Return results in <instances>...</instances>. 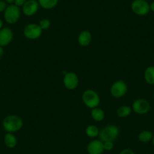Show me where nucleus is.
Segmentation results:
<instances>
[{"instance_id": "nucleus-1", "label": "nucleus", "mask_w": 154, "mask_h": 154, "mask_svg": "<svg viewBox=\"0 0 154 154\" xmlns=\"http://www.w3.org/2000/svg\"><path fill=\"white\" fill-rule=\"evenodd\" d=\"M24 126L22 118L18 115L11 114L3 119L2 127L5 132L8 133H14L21 130Z\"/></svg>"}, {"instance_id": "nucleus-2", "label": "nucleus", "mask_w": 154, "mask_h": 154, "mask_svg": "<svg viewBox=\"0 0 154 154\" xmlns=\"http://www.w3.org/2000/svg\"><path fill=\"white\" fill-rule=\"evenodd\" d=\"M119 135V129L116 125H108L100 131L99 138L102 142L112 141L113 142L117 139Z\"/></svg>"}, {"instance_id": "nucleus-3", "label": "nucleus", "mask_w": 154, "mask_h": 154, "mask_svg": "<svg viewBox=\"0 0 154 154\" xmlns=\"http://www.w3.org/2000/svg\"><path fill=\"white\" fill-rule=\"evenodd\" d=\"M82 102L85 105L91 109L98 108L101 102L99 95L93 90H85L82 96Z\"/></svg>"}, {"instance_id": "nucleus-4", "label": "nucleus", "mask_w": 154, "mask_h": 154, "mask_svg": "<svg viewBox=\"0 0 154 154\" xmlns=\"http://www.w3.org/2000/svg\"><path fill=\"white\" fill-rule=\"evenodd\" d=\"M21 11L19 7L14 4L7 6L4 11V19L8 24H15L21 17Z\"/></svg>"}, {"instance_id": "nucleus-5", "label": "nucleus", "mask_w": 154, "mask_h": 154, "mask_svg": "<svg viewBox=\"0 0 154 154\" xmlns=\"http://www.w3.org/2000/svg\"><path fill=\"white\" fill-rule=\"evenodd\" d=\"M131 11L138 16H145L150 11L149 4L146 0H134L131 5Z\"/></svg>"}, {"instance_id": "nucleus-6", "label": "nucleus", "mask_w": 154, "mask_h": 154, "mask_svg": "<svg viewBox=\"0 0 154 154\" xmlns=\"http://www.w3.org/2000/svg\"><path fill=\"white\" fill-rule=\"evenodd\" d=\"M110 94L113 97L119 99L123 97L128 92V86L123 81H117L112 84L110 87Z\"/></svg>"}, {"instance_id": "nucleus-7", "label": "nucleus", "mask_w": 154, "mask_h": 154, "mask_svg": "<svg viewBox=\"0 0 154 154\" xmlns=\"http://www.w3.org/2000/svg\"><path fill=\"white\" fill-rule=\"evenodd\" d=\"M131 109L137 114L143 115L147 114L150 110V103L146 99H137L133 102Z\"/></svg>"}, {"instance_id": "nucleus-8", "label": "nucleus", "mask_w": 154, "mask_h": 154, "mask_svg": "<svg viewBox=\"0 0 154 154\" xmlns=\"http://www.w3.org/2000/svg\"><path fill=\"white\" fill-rule=\"evenodd\" d=\"M42 34V30L36 23H30L25 26L24 29V35L27 38L30 40H36L39 38Z\"/></svg>"}, {"instance_id": "nucleus-9", "label": "nucleus", "mask_w": 154, "mask_h": 154, "mask_svg": "<svg viewBox=\"0 0 154 154\" xmlns=\"http://www.w3.org/2000/svg\"><path fill=\"white\" fill-rule=\"evenodd\" d=\"M63 85L67 90H74L79 86V77L75 72H69L65 73L63 78Z\"/></svg>"}, {"instance_id": "nucleus-10", "label": "nucleus", "mask_w": 154, "mask_h": 154, "mask_svg": "<svg viewBox=\"0 0 154 154\" xmlns=\"http://www.w3.org/2000/svg\"><path fill=\"white\" fill-rule=\"evenodd\" d=\"M14 38V33L8 27H3L0 30V46L5 47L11 44Z\"/></svg>"}, {"instance_id": "nucleus-11", "label": "nucleus", "mask_w": 154, "mask_h": 154, "mask_svg": "<svg viewBox=\"0 0 154 154\" xmlns=\"http://www.w3.org/2000/svg\"><path fill=\"white\" fill-rule=\"evenodd\" d=\"M39 5L36 0H27V2L23 6V13L26 16H33L37 13Z\"/></svg>"}, {"instance_id": "nucleus-12", "label": "nucleus", "mask_w": 154, "mask_h": 154, "mask_svg": "<svg viewBox=\"0 0 154 154\" xmlns=\"http://www.w3.org/2000/svg\"><path fill=\"white\" fill-rule=\"evenodd\" d=\"M88 154H102L104 153V143L101 140H93L87 146Z\"/></svg>"}, {"instance_id": "nucleus-13", "label": "nucleus", "mask_w": 154, "mask_h": 154, "mask_svg": "<svg viewBox=\"0 0 154 154\" xmlns=\"http://www.w3.org/2000/svg\"><path fill=\"white\" fill-rule=\"evenodd\" d=\"M92 40V35L88 30H83L78 36V43L82 47H87L91 44Z\"/></svg>"}, {"instance_id": "nucleus-14", "label": "nucleus", "mask_w": 154, "mask_h": 154, "mask_svg": "<svg viewBox=\"0 0 154 154\" xmlns=\"http://www.w3.org/2000/svg\"><path fill=\"white\" fill-rule=\"evenodd\" d=\"M4 144L8 148H14L18 144V140H17L16 136L13 133L7 132L4 137Z\"/></svg>"}, {"instance_id": "nucleus-15", "label": "nucleus", "mask_w": 154, "mask_h": 154, "mask_svg": "<svg viewBox=\"0 0 154 154\" xmlns=\"http://www.w3.org/2000/svg\"><path fill=\"white\" fill-rule=\"evenodd\" d=\"M143 78L149 85H154V66H149L145 69Z\"/></svg>"}, {"instance_id": "nucleus-16", "label": "nucleus", "mask_w": 154, "mask_h": 154, "mask_svg": "<svg viewBox=\"0 0 154 154\" xmlns=\"http://www.w3.org/2000/svg\"><path fill=\"white\" fill-rule=\"evenodd\" d=\"M91 118L96 122H101L105 118V113L101 108H95L91 109Z\"/></svg>"}, {"instance_id": "nucleus-17", "label": "nucleus", "mask_w": 154, "mask_h": 154, "mask_svg": "<svg viewBox=\"0 0 154 154\" xmlns=\"http://www.w3.org/2000/svg\"><path fill=\"white\" fill-rule=\"evenodd\" d=\"M131 107L128 106V105H122L119 107L116 110V114L119 117L121 118H125V117H128L131 114Z\"/></svg>"}, {"instance_id": "nucleus-18", "label": "nucleus", "mask_w": 154, "mask_h": 154, "mask_svg": "<svg viewBox=\"0 0 154 154\" xmlns=\"http://www.w3.org/2000/svg\"><path fill=\"white\" fill-rule=\"evenodd\" d=\"M58 1L59 0H38V2H39V6L42 8L50 10L57 5Z\"/></svg>"}, {"instance_id": "nucleus-19", "label": "nucleus", "mask_w": 154, "mask_h": 154, "mask_svg": "<svg viewBox=\"0 0 154 154\" xmlns=\"http://www.w3.org/2000/svg\"><path fill=\"white\" fill-rule=\"evenodd\" d=\"M152 137H153V135H152V133L150 131L143 130L139 133L138 139L140 142L147 143L152 141Z\"/></svg>"}, {"instance_id": "nucleus-20", "label": "nucleus", "mask_w": 154, "mask_h": 154, "mask_svg": "<svg viewBox=\"0 0 154 154\" xmlns=\"http://www.w3.org/2000/svg\"><path fill=\"white\" fill-rule=\"evenodd\" d=\"M85 133L89 138H95V137L99 136L100 130L95 125H89L86 128Z\"/></svg>"}, {"instance_id": "nucleus-21", "label": "nucleus", "mask_w": 154, "mask_h": 154, "mask_svg": "<svg viewBox=\"0 0 154 154\" xmlns=\"http://www.w3.org/2000/svg\"><path fill=\"white\" fill-rule=\"evenodd\" d=\"M39 26H40V28L42 29V31L47 30L50 28V26H51V21L48 19H47V18H43V19H42L39 21Z\"/></svg>"}, {"instance_id": "nucleus-22", "label": "nucleus", "mask_w": 154, "mask_h": 154, "mask_svg": "<svg viewBox=\"0 0 154 154\" xmlns=\"http://www.w3.org/2000/svg\"><path fill=\"white\" fill-rule=\"evenodd\" d=\"M104 143V150L107 151H110L113 149L114 147V144L112 141H107V142H103Z\"/></svg>"}, {"instance_id": "nucleus-23", "label": "nucleus", "mask_w": 154, "mask_h": 154, "mask_svg": "<svg viewBox=\"0 0 154 154\" xmlns=\"http://www.w3.org/2000/svg\"><path fill=\"white\" fill-rule=\"evenodd\" d=\"M27 2V0H14V4L15 5H17L18 7H23L24 6V5L25 4L26 2Z\"/></svg>"}, {"instance_id": "nucleus-24", "label": "nucleus", "mask_w": 154, "mask_h": 154, "mask_svg": "<svg viewBox=\"0 0 154 154\" xmlns=\"http://www.w3.org/2000/svg\"><path fill=\"white\" fill-rule=\"evenodd\" d=\"M7 8V3L4 0H0V13L5 11Z\"/></svg>"}, {"instance_id": "nucleus-25", "label": "nucleus", "mask_w": 154, "mask_h": 154, "mask_svg": "<svg viewBox=\"0 0 154 154\" xmlns=\"http://www.w3.org/2000/svg\"><path fill=\"white\" fill-rule=\"evenodd\" d=\"M119 154H135V153L131 149H124L119 153Z\"/></svg>"}, {"instance_id": "nucleus-26", "label": "nucleus", "mask_w": 154, "mask_h": 154, "mask_svg": "<svg viewBox=\"0 0 154 154\" xmlns=\"http://www.w3.org/2000/svg\"><path fill=\"white\" fill-rule=\"evenodd\" d=\"M4 54H5L4 48H3L2 47L0 46V59H1L2 57H3V55H4Z\"/></svg>"}, {"instance_id": "nucleus-27", "label": "nucleus", "mask_w": 154, "mask_h": 154, "mask_svg": "<svg viewBox=\"0 0 154 154\" xmlns=\"http://www.w3.org/2000/svg\"><path fill=\"white\" fill-rule=\"evenodd\" d=\"M149 8H150V11L154 12V1L149 4Z\"/></svg>"}, {"instance_id": "nucleus-28", "label": "nucleus", "mask_w": 154, "mask_h": 154, "mask_svg": "<svg viewBox=\"0 0 154 154\" xmlns=\"http://www.w3.org/2000/svg\"><path fill=\"white\" fill-rule=\"evenodd\" d=\"M5 2L7 4H9V5H12L14 2V0H4Z\"/></svg>"}, {"instance_id": "nucleus-29", "label": "nucleus", "mask_w": 154, "mask_h": 154, "mask_svg": "<svg viewBox=\"0 0 154 154\" xmlns=\"http://www.w3.org/2000/svg\"><path fill=\"white\" fill-rule=\"evenodd\" d=\"M3 28V21L0 19V30Z\"/></svg>"}, {"instance_id": "nucleus-30", "label": "nucleus", "mask_w": 154, "mask_h": 154, "mask_svg": "<svg viewBox=\"0 0 154 154\" xmlns=\"http://www.w3.org/2000/svg\"><path fill=\"white\" fill-rule=\"evenodd\" d=\"M152 144H153V146H154V135H153V137H152Z\"/></svg>"}, {"instance_id": "nucleus-31", "label": "nucleus", "mask_w": 154, "mask_h": 154, "mask_svg": "<svg viewBox=\"0 0 154 154\" xmlns=\"http://www.w3.org/2000/svg\"><path fill=\"white\" fill-rule=\"evenodd\" d=\"M153 98H154V92H153Z\"/></svg>"}]
</instances>
